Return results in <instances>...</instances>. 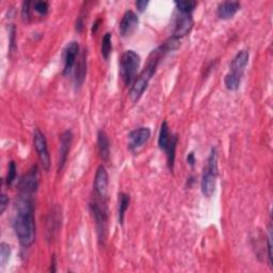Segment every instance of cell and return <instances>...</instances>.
Instances as JSON below:
<instances>
[{"instance_id":"6","label":"cell","mask_w":273,"mask_h":273,"mask_svg":"<svg viewBox=\"0 0 273 273\" xmlns=\"http://www.w3.org/2000/svg\"><path fill=\"white\" fill-rule=\"evenodd\" d=\"M151 136V129L149 127H140L129 134V149L133 152H138L148 143Z\"/></svg>"},{"instance_id":"12","label":"cell","mask_w":273,"mask_h":273,"mask_svg":"<svg viewBox=\"0 0 273 273\" xmlns=\"http://www.w3.org/2000/svg\"><path fill=\"white\" fill-rule=\"evenodd\" d=\"M73 135L71 130H66L60 136V149H59V171H62L65 166V162L68 156V152L72 144Z\"/></svg>"},{"instance_id":"22","label":"cell","mask_w":273,"mask_h":273,"mask_svg":"<svg viewBox=\"0 0 273 273\" xmlns=\"http://www.w3.org/2000/svg\"><path fill=\"white\" fill-rule=\"evenodd\" d=\"M175 6L181 13L191 14L193 10L197 7V1H192V0H182V1H176Z\"/></svg>"},{"instance_id":"31","label":"cell","mask_w":273,"mask_h":273,"mask_svg":"<svg viewBox=\"0 0 273 273\" xmlns=\"http://www.w3.org/2000/svg\"><path fill=\"white\" fill-rule=\"evenodd\" d=\"M187 162L190 166H194V162H196V157H194L193 153H190L187 157Z\"/></svg>"},{"instance_id":"28","label":"cell","mask_w":273,"mask_h":273,"mask_svg":"<svg viewBox=\"0 0 273 273\" xmlns=\"http://www.w3.org/2000/svg\"><path fill=\"white\" fill-rule=\"evenodd\" d=\"M267 246H268V258H269V265L272 266V244H271V235L267 240Z\"/></svg>"},{"instance_id":"14","label":"cell","mask_w":273,"mask_h":273,"mask_svg":"<svg viewBox=\"0 0 273 273\" xmlns=\"http://www.w3.org/2000/svg\"><path fill=\"white\" fill-rule=\"evenodd\" d=\"M193 26V19L191 17V14H182L181 13V16H178L176 20V26L174 30V38L180 40L182 36H185L190 32V30Z\"/></svg>"},{"instance_id":"10","label":"cell","mask_w":273,"mask_h":273,"mask_svg":"<svg viewBox=\"0 0 273 273\" xmlns=\"http://www.w3.org/2000/svg\"><path fill=\"white\" fill-rule=\"evenodd\" d=\"M90 209L91 212L95 220L97 233L99 240L105 239V233H106L107 228V212L104 211V209L99 206L97 203H91L90 204Z\"/></svg>"},{"instance_id":"33","label":"cell","mask_w":273,"mask_h":273,"mask_svg":"<svg viewBox=\"0 0 273 273\" xmlns=\"http://www.w3.org/2000/svg\"><path fill=\"white\" fill-rule=\"evenodd\" d=\"M51 266H52V268H50V271L55 272L56 271V257H55V255H52V261H51L50 267Z\"/></svg>"},{"instance_id":"23","label":"cell","mask_w":273,"mask_h":273,"mask_svg":"<svg viewBox=\"0 0 273 273\" xmlns=\"http://www.w3.org/2000/svg\"><path fill=\"white\" fill-rule=\"evenodd\" d=\"M10 255H11V246L6 243H1L0 244V264H1V267L6 266L10 259Z\"/></svg>"},{"instance_id":"16","label":"cell","mask_w":273,"mask_h":273,"mask_svg":"<svg viewBox=\"0 0 273 273\" xmlns=\"http://www.w3.org/2000/svg\"><path fill=\"white\" fill-rule=\"evenodd\" d=\"M97 148L101 158L107 161L110 156V142L107 134L104 130H99L97 134Z\"/></svg>"},{"instance_id":"5","label":"cell","mask_w":273,"mask_h":273,"mask_svg":"<svg viewBox=\"0 0 273 273\" xmlns=\"http://www.w3.org/2000/svg\"><path fill=\"white\" fill-rule=\"evenodd\" d=\"M33 143L36 153L39 155L42 167H43L45 171H48L50 167V155L48 152V146H47V141L44 134L38 128L34 130Z\"/></svg>"},{"instance_id":"21","label":"cell","mask_w":273,"mask_h":273,"mask_svg":"<svg viewBox=\"0 0 273 273\" xmlns=\"http://www.w3.org/2000/svg\"><path fill=\"white\" fill-rule=\"evenodd\" d=\"M112 50V34L107 32L102 41V55L105 60H108Z\"/></svg>"},{"instance_id":"25","label":"cell","mask_w":273,"mask_h":273,"mask_svg":"<svg viewBox=\"0 0 273 273\" xmlns=\"http://www.w3.org/2000/svg\"><path fill=\"white\" fill-rule=\"evenodd\" d=\"M33 7H34V10L36 12L42 14V15H45V14H47V12H48L49 4H48V2H46V1H35L33 3Z\"/></svg>"},{"instance_id":"32","label":"cell","mask_w":273,"mask_h":273,"mask_svg":"<svg viewBox=\"0 0 273 273\" xmlns=\"http://www.w3.org/2000/svg\"><path fill=\"white\" fill-rule=\"evenodd\" d=\"M99 24H101V19H98L95 22V24L93 25V28H92V32L95 34L97 32V30H98V27H99Z\"/></svg>"},{"instance_id":"4","label":"cell","mask_w":273,"mask_h":273,"mask_svg":"<svg viewBox=\"0 0 273 273\" xmlns=\"http://www.w3.org/2000/svg\"><path fill=\"white\" fill-rule=\"evenodd\" d=\"M141 58L134 50H126L121 57L120 74L126 86L135 81L140 67Z\"/></svg>"},{"instance_id":"8","label":"cell","mask_w":273,"mask_h":273,"mask_svg":"<svg viewBox=\"0 0 273 273\" xmlns=\"http://www.w3.org/2000/svg\"><path fill=\"white\" fill-rule=\"evenodd\" d=\"M108 186H109V176L105 167L101 166L97 167L95 178H94V190L97 196L105 199L108 197Z\"/></svg>"},{"instance_id":"2","label":"cell","mask_w":273,"mask_h":273,"mask_svg":"<svg viewBox=\"0 0 273 273\" xmlns=\"http://www.w3.org/2000/svg\"><path fill=\"white\" fill-rule=\"evenodd\" d=\"M167 50L165 47V45H161L157 49L152 51V54L149 58L148 66H146L142 71V73H141V74L136 78L134 81V85L130 89L129 96H130L131 101H133L134 103L138 102L140 97L143 95L144 91L148 89L150 80L155 74V71H156L157 66H158V63L161 59V57H164V55L167 54Z\"/></svg>"},{"instance_id":"30","label":"cell","mask_w":273,"mask_h":273,"mask_svg":"<svg viewBox=\"0 0 273 273\" xmlns=\"http://www.w3.org/2000/svg\"><path fill=\"white\" fill-rule=\"evenodd\" d=\"M10 34H11V41H10V48H11V50H12L13 47H14V44H15V28L14 27H12L11 32H10Z\"/></svg>"},{"instance_id":"13","label":"cell","mask_w":273,"mask_h":273,"mask_svg":"<svg viewBox=\"0 0 273 273\" xmlns=\"http://www.w3.org/2000/svg\"><path fill=\"white\" fill-rule=\"evenodd\" d=\"M250 54L248 50H240L237 55L235 56L232 63H230V72L234 75L243 77L245 71V67L249 63Z\"/></svg>"},{"instance_id":"17","label":"cell","mask_w":273,"mask_h":273,"mask_svg":"<svg viewBox=\"0 0 273 273\" xmlns=\"http://www.w3.org/2000/svg\"><path fill=\"white\" fill-rule=\"evenodd\" d=\"M87 74V51L83 50L80 55V60L77 63L76 66V73H75V82L76 86L80 87L83 81H85Z\"/></svg>"},{"instance_id":"3","label":"cell","mask_w":273,"mask_h":273,"mask_svg":"<svg viewBox=\"0 0 273 273\" xmlns=\"http://www.w3.org/2000/svg\"><path fill=\"white\" fill-rule=\"evenodd\" d=\"M218 177V152L216 148H212L209 154L207 166L204 169V174L201 182L202 193L206 197H212L216 190V182Z\"/></svg>"},{"instance_id":"1","label":"cell","mask_w":273,"mask_h":273,"mask_svg":"<svg viewBox=\"0 0 273 273\" xmlns=\"http://www.w3.org/2000/svg\"><path fill=\"white\" fill-rule=\"evenodd\" d=\"M13 228L19 243L25 248L32 245L35 240L34 205L31 196L20 194L14 205Z\"/></svg>"},{"instance_id":"7","label":"cell","mask_w":273,"mask_h":273,"mask_svg":"<svg viewBox=\"0 0 273 273\" xmlns=\"http://www.w3.org/2000/svg\"><path fill=\"white\" fill-rule=\"evenodd\" d=\"M39 187V173L38 167H33L19 182V190L22 194L32 196Z\"/></svg>"},{"instance_id":"29","label":"cell","mask_w":273,"mask_h":273,"mask_svg":"<svg viewBox=\"0 0 273 273\" xmlns=\"http://www.w3.org/2000/svg\"><path fill=\"white\" fill-rule=\"evenodd\" d=\"M148 6H149V1H145V0H139V1L136 2V7L140 12H143Z\"/></svg>"},{"instance_id":"24","label":"cell","mask_w":273,"mask_h":273,"mask_svg":"<svg viewBox=\"0 0 273 273\" xmlns=\"http://www.w3.org/2000/svg\"><path fill=\"white\" fill-rule=\"evenodd\" d=\"M16 165H15L14 161L10 162V166H9V170H8V175H7V185L8 186H11L13 182L16 180Z\"/></svg>"},{"instance_id":"18","label":"cell","mask_w":273,"mask_h":273,"mask_svg":"<svg viewBox=\"0 0 273 273\" xmlns=\"http://www.w3.org/2000/svg\"><path fill=\"white\" fill-rule=\"evenodd\" d=\"M173 135L170 134V129H169V125L167 123L165 122L161 124L160 127V133H159V136H158V146L159 149L162 151H167V149L169 148V144L172 140Z\"/></svg>"},{"instance_id":"27","label":"cell","mask_w":273,"mask_h":273,"mask_svg":"<svg viewBox=\"0 0 273 273\" xmlns=\"http://www.w3.org/2000/svg\"><path fill=\"white\" fill-rule=\"evenodd\" d=\"M31 2L30 1H25L23 3V10H22V14H23V18L24 19H28L29 18V7H30Z\"/></svg>"},{"instance_id":"15","label":"cell","mask_w":273,"mask_h":273,"mask_svg":"<svg viewBox=\"0 0 273 273\" xmlns=\"http://www.w3.org/2000/svg\"><path fill=\"white\" fill-rule=\"evenodd\" d=\"M240 3L238 1H224L218 6V16L222 19H229L239 11Z\"/></svg>"},{"instance_id":"26","label":"cell","mask_w":273,"mask_h":273,"mask_svg":"<svg viewBox=\"0 0 273 273\" xmlns=\"http://www.w3.org/2000/svg\"><path fill=\"white\" fill-rule=\"evenodd\" d=\"M9 204V199L7 197L6 194H1V197H0V213H3L4 211H6V208Z\"/></svg>"},{"instance_id":"9","label":"cell","mask_w":273,"mask_h":273,"mask_svg":"<svg viewBox=\"0 0 273 273\" xmlns=\"http://www.w3.org/2000/svg\"><path fill=\"white\" fill-rule=\"evenodd\" d=\"M79 54V45L77 42L73 41L68 43L64 49V67H63V75L67 76L70 75L73 68L76 64V58Z\"/></svg>"},{"instance_id":"11","label":"cell","mask_w":273,"mask_h":273,"mask_svg":"<svg viewBox=\"0 0 273 273\" xmlns=\"http://www.w3.org/2000/svg\"><path fill=\"white\" fill-rule=\"evenodd\" d=\"M139 24V18L134 11H127L124 15L120 23V32L123 36L131 34L136 30Z\"/></svg>"},{"instance_id":"20","label":"cell","mask_w":273,"mask_h":273,"mask_svg":"<svg viewBox=\"0 0 273 273\" xmlns=\"http://www.w3.org/2000/svg\"><path fill=\"white\" fill-rule=\"evenodd\" d=\"M241 78H243V77L234 75V74H232V73H228V74H227V76H225V78H224L225 88H227L228 90H229V91L238 90V88L240 86V82H241Z\"/></svg>"},{"instance_id":"19","label":"cell","mask_w":273,"mask_h":273,"mask_svg":"<svg viewBox=\"0 0 273 273\" xmlns=\"http://www.w3.org/2000/svg\"><path fill=\"white\" fill-rule=\"evenodd\" d=\"M129 203H130V197L128 194L126 193H120L119 194V222L122 224L124 222V216H125V212L128 209L129 206Z\"/></svg>"}]
</instances>
